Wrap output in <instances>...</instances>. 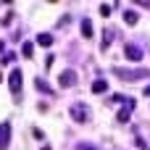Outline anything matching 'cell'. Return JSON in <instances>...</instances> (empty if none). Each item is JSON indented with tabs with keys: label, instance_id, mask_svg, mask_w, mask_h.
I'll list each match as a JSON object with an SVG mask.
<instances>
[{
	"label": "cell",
	"instance_id": "9c48e42d",
	"mask_svg": "<svg viewBox=\"0 0 150 150\" xmlns=\"http://www.w3.org/2000/svg\"><path fill=\"white\" fill-rule=\"evenodd\" d=\"M34 87H37V90H40V92H45V95H50V92H53V90H50V84H47V82H45V79H40V76H37V79H34Z\"/></svg>",
	"mask_w": 150,
	"mask_h": 150
},
{
	"label": "cell",
	"instance_id": "7a4b0ae2",
	"mask_svg": "<svg viewBox=\"0 0 150 150\" xmlns=\"http://www.w3.org/2000/svg\"><path fill=\"white\" fill-rule=\"evenodd\" d=\"M21 79H24V76H21V71H18V69H13V71L8 74V87H11V92H13V95H18V92H21V84H24Z\"/></svg>",
	"mask_w": 150,
	"mask_h": 150
},
{
	"label": "cell",
	"instance_id": "5bb4252c",
	"mask_svg": "<svg viewBox=\"0 0 150 150\" xmlns=\"http://www.w3.org/2000/svg\"><path fill=\"white\" fill-rule=\"evenodd\" d=\"M76 150H98V148H95V145H90V142H79Z\"/></svg>",
	"mask_w": 150,
	"mask_h": 150
},
{
	"label": "cell",
	"instance_id": "52a82bcc",
	"mask_svg": "<svg viewBox=\"0 0 150 150\" xmlns=\"http://www.w3.org/2000/svg\"><path fill=\"white\" fill-rule=\"evenodd\" d=\"M132 108H134V100H132V98H127V108H124V111H119L116 121H119V124H127V121H129V113H132Z\"/></svg>",
	"mask_w": 150,
	"mask_h": 150
},
{
	"label": "cell",
	"instance_id": "8fae6325",
	"mask_svg": "<svg viewBox=\"0 0 150 150\" xmlns=\"http://www.w3.org/2000/svg\"><path fill=\"white\" fill-rule=\"evenodd\" d=\"M82 37H92V21L82 18Z\"/></svg>",
	"mask_w": 150,
	"mask_h": 150
},
{
	"label": "cell",
	"instance_id": "3957f363",
	"mask_svg": "<svg viewBox=\"0 0 150 150\" xmlns=\"http://www.w3.org/2000/svg\"><path fill=\"white\" fill-rule=\"evenodd\" d=\"M71 116H74V121L84 124V121L90 119V108H87V105H82V103H74V105H71Z\"/></svg>",
	"mask_w": 150,
	"mask_h": 150
},
{
	"label": "cell",
	"instance_id": "2e32d148",
	"mask_svg": "<svg viewBox=\"0 0 150 150\" xmlns=\"http://www.w3.org/2000/svg\"><path fill=\"white\" fill-rule=\"evenodd\" d=\"M145 95H148V98H150V84H148V87H145Z\"/></svg>",
	"mask_w": 150,
	"mask_h": 150
},
{
	"label": "cell",
	"instance_id": "6da1fadb",
	"mask_svg": "<svg viewBox=\"0 0 150 150\" xmlns=\"http://www.w3.org/2000/svg\"><path fill=\"white\" fill-rule=\"evenodd\" d=\"M113 74L116 76H121V79H127V82H137V79H145V76H150L148 69H113Z\"/></svg>",
	"mask_w": 150,
	"mask_h": 150
},
{
	"label": "cell",
	"instance_id": "4fadbf2b",
	"mask_svg": "<svg viewBox=\"0 0 150 150\" xmlns=\"http://www.w3.org/2000/svg\"><path fill=\"white\" fill-rule=\"evenodd\" d=\"M32 53H34V45H32V42H24V45H21V55H24V58H32Z\"/></svg>",
	"mask_w": 150,
	"mask_h": 150
},
{
	"label": "cell",
	"instance_id": "7c38bea8",
	"mask_svg": "<svg viewBox=\"0 0 150 150\" xmlns=\"http://www.w3.org/2000/svg\"><path fill=\"white\" fill-rule=\"evenodd\" d=\"M37 42H40L42 47H50V45H53V34H47V32H45V34H40V37H37Z\"/></svg>",
	"mask_w": 150,
	"mask_h": 150
},
{
	"label": "cell",
	"instance_id": "9a60e30c",
	"mask_svg": "<svg viewBox=\"0 0 150 150\" xmlns=\"http://www.w3.org/2000/svg\"><path fill=\"white\" fill-rule=\"evenodd\" d=\"M108 13H111V5H108V3H105V5H100V16H108Z\"/></svg>",
	"mask_w": 150,
	"mask_h": 150
},
{
	"label": "cell",
	"instance_id": "277c9868",
	"mask_svg": "<svg viewBox=\"0 0 150 150\" xmlns=\"http://www.w3.org/2000/svg\"><path fill=\"white\" fill-rule=\"evenodd\" d=\"M124 53H127V58L134 61V63L142 61V47H140V45H132V42H129V45H124Z\"/></svg>",
	"mask_w": 150,
	"mask_h": 150
},
{
	"label": "cell",
	"instance_id": "8992f818",
	"mask_svg": "<svg viewBox=\"0 0 150 150\" xmlns=\"http://www.w3.org/2000/svg\"><path fill=\"white\" fill-rule=\"evenodd\" d=\"M74 84H76V71L66 69V71L61 74V87H74Z\"/></svg>",
	"mask_w": 150,
	"mask_h": 150
},
{
	"label": "cell",
	"instance_id": "5b68a950",
	"mask_svg": "<svg viewBox=\"0 0 150 150\" xmlns=\"http://www.w3.org/2000/svg\"><path fill=\"white\" fill-rule=\"evenodd\" d=\"M8 142H11V124L3 121L0 124V150H8Z\"/></svg>",
	"mask_w": 150,
	"mask_h": 150
},
{
	"label": "cell",
	"instance_id": "30bf717a",
	"mask_svg": "<svg viewBox=\"0 0 150 150\" xmlns=\"http://www.w3.org/2000/svg\"><path fill=\"white\" fill-rule=\"evenodd\" d=\"M137 18H140V16H137V11H124V21H127L129 26H134V24H137Z\"/></svg>",
	"mask_w": 150,
	"mask_h": 150
},
{
	"label": "cell",
	"instance_id": "ba28073f",
	"mask_svg": "<svg viewBox=\"0 0 150 150\" xmlns=\"http://www.w3.org/2000/svg\"><path fill=\"white\" fill-rule=\"evenodd\" d=\"M105 90H108V82H105V79H95V82H92V92H95V95H100V92H105Z\"/></svg>",
	"mask_w": 150,
	"mask_h": 150
}]
</instances>
